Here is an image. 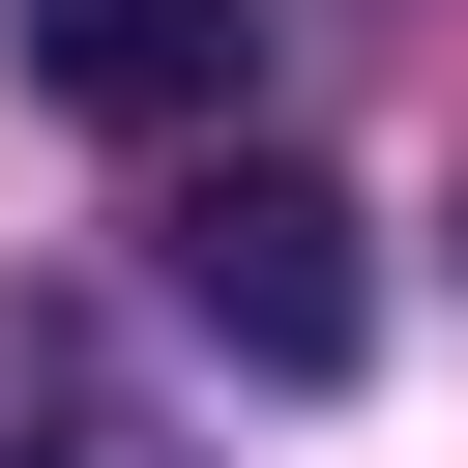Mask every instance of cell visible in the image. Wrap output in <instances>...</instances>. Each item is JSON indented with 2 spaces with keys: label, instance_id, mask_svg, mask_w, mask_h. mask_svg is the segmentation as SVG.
<instances>
[{
  "label": "cell",
  "instance_id": "obj_1",
  "mask_svg": "<svg viewBox=\"0 0 468 468\" xmlns=\"http://www.w3.org/2000/svg\"><path fill=\"white\" fill-rule=\"evenodd\" d=\"M176 322H205L234 380H351V351H380V263H351V205H322V176L205 146V176H176Z\"/></svg>",
  "mask_w": 468,
  "mask_h": 468
},
{
  "label": "cell",
  "instance_id": "obj_3",
  "mask_svg": "<svg viewBox=\"0 0 468 468\" xmlns=\"http://www.w3.org/2000/svg\"><path fill=\"white\" fill-rule=\"evenodd\" d=\"M0 468H205V439H176L88 322H0Z\"/></svg>",
  "mask_w": 468,
  "mask_h": 468
},
{
  "label": "cell",
  "instance_id": "obj_2",
  "mask_svg": "<svg viewBox=\"0 0 468 468\" xmlns=\"http://www.w3.org/2000/svg\"><path fill=\"white\" fill-rule=\"evenodd\" d=\"M29 88L117 117V146H205V117L263 88V0H29Z\"/></svg>",
  "mask_w": 468,
  "mask_h": 468
}]
</instances>
